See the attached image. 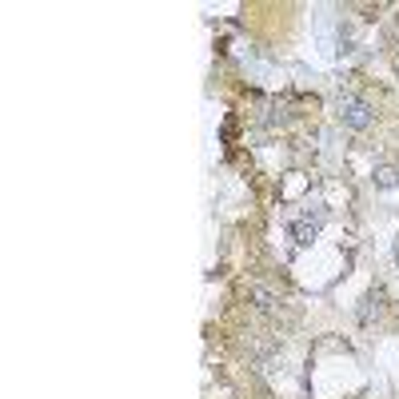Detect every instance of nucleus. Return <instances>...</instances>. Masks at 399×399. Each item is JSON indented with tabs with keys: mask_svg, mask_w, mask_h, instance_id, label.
Masks as SVG:
<instances>
[{
	"mask_svg": "<svg viewBox=\"0 0 399 399\" xmlns=\"http://www.w3.org/2000/svg\"><path fill=\"white\" fill-rule=\"evenodd\" d=\"M315 232H320V220H299V224H296V240H299V244H312Z\"/></svg>",
	"mask_w": 399,
	"mask_h": 399,
	"instance_id": "nucleus-2",
	"label": "nucleus"
},
{
	"mask_svg": "<svg viewBox=\"0 0 399 399\" xmlns=\"http://www.w3.org/2000/svg\"><path fill=\"white\" fill-rule=\"evenodd\" d=\"M375 112H372V104L360 96H344L339 100V124L344 128H355V132H363V128H372Z\"/></svg>",
	"mask_w": 399,
	"mask_h": 399,
	"instance_id": "nucleus-1",
	"label": "nucleus"
},
{
	"mask_svg": "<svg viewBox=\"0 0 399 399\" xmlns=\"http://www.w3.org/2000/svg\"><path fill=\"white\" fill-rule=\"evenodd\" d=\"M395 260H399V244H395Z\"/></svg>",
	"mask_w": 399,
	"mask_h": 399,
	"instance_id": "nucleus-4",
	"label": "nucleus"
},
{
	"mask_svg": "<svg viewBox=\"0 0 399 399\" xmlns=\"http://www.w3.org/2000/svg\"><path fill=\"white\" fill-rule=\"evenodd\" d=\"M375 184H379V188H395L399 184V168H391V164L375 168Z\"/></svg>",
	"mask_w": 399,
	"mask_h": 399,
	"instance_id": "nucleus-3",
	"label": "nucleus"
}]
</instances>
